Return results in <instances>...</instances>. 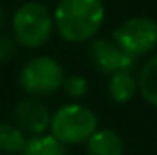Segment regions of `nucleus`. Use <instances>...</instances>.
Listing matches in <instances>:
<instances>
[{
	"label": "nucleus",
	"instance_id": "nucleus-1",
	"mask_svg": "<svg viewBox=\"0 0 157 155\" xmlns=\"http://www.w3.org/2000/svg\"><path fill=\"white\" fill-rule=\"evenodd\" d=\"M53 28L70 44L95 39L101 31L106 9L102 0H59L53 9Z\"/></svg>",
	"mask_w": 157,
	"mask_h": 155
},
{
	"label": "nucleus",
	"instance_id": "nucleus-4",
	"mask_svg": "<svg viewBox=\"0 0 157 155\" xmlns=\"http://www.w3.org/2000/svg\"><path fill=\"white\" fill-rule=\"evenodd\" d=\"M64 77V68L57 59L49 55H37L22 66L18 73V86L29 97L39 99L57 93L62 88Z\"/></svg>",
	"mask_w": 157,
	"mask_h": 155
},
{
	"label": "nucleus",
	"instance_id": "nucleus-6",
	"mask_svg": "<svg viewBox=\"0 0 157 155\" xmlns=\"http://www.w3.org/2000/svg\"><path fill=\"white\" fill-rule=\"evenodd\" d=\"M90 59L93 66L104 75H113L119 71H133L137 64V59L130 57L112 39L104 37H95L90 40Z\"/></svg>",
	"mask_w": 157,
	"mask_h": 155
},
{
	"label": "nucleus",
	"instance_id": "nucleus-5",
	"mask_svg": "<svg viewBox=\"0 0 157 155\" xmlns=\"http://www.w3.org/2000/svg\"><path fill=\"white\" fill-rule=\"evenodd\" d=\"M110 39L133 59L157 49V22L150 17H132L119 24Z\"/></svg>",
	"mask_w": 157,
	"mask_h": 155
},
{
	"label": "nucleus",
	"instance_id": "nucleus-2",
	"mask_svg": "<svg viewBox=\"0 0 157 155\" xmlns=\"http://www.w3.org/2000/svg\"><path fill=\"white\" fill-rule=\"evenodd\" d=\"M53 29L49 7L37 0L20 4L11 17V37L17 46L26 49H39L48 44Z\"/></svg>",
	"mask_w": 157,
	"mask_h": 155
},
{
	"label": "nucleus",
	"instance_id": "nucleus-12",
	"mask_svg": "<svg viewBox=\"0 0 157 155\" xmlns=\"http://www.w3.org/2000/svg\"><path fill=\"white\" fill-rule=\"evenodd\" d=\"M26 135L11 122H0V152L2 153H20L26 144Z\"/></svg>",
	"mask_w": 157,
	"mask_h": 155
},
{
	"label": "nucleus",
	"instance_id": "nucleus-3",
	"mask_svg": "<svg viewBox=\"0 0 157 155\" xmlns=\"http://www.w3.org/2000/svg\"><path fill=\"white\" fill-rule=\"evenodd\" d=\"M99 130L97 113L80 102H70L51 113L49 135L64 146L84 144Z\"/></svg>",
	"mask_w": 157,
	"mask_h": 155
},
{
	"label": "nucleus",
	"instance_id": "nucleus-11",
	"mask_svg": "<svg viewBox=\"0 0 157 155\" xmlns=\"http://www.w3.org/2000/svg\"><path fill=\"white\" fill-rule=\"evenodd\" d=\"M20 155H68V150L53 135L42 133L35 137H28Z\"/></svg>",
	"mask_w": 157,
	"mask_h": 155
},
{
	"label": "nucleus",
	"instance_id": "nucleus-14",
	"mask_svg": "<svg viewBox=\"0 0 157 155\" xmlns=\"http://www.w3.org/2000/svg\"><path fill=\"white\" fill-rule=\"evenodd\" d=\"M17 42L13 40L11 35H0V62L9 60L17 53Z\"/></svg>",
	"mask_w": 157,
	"mask_h": 155
},
{
	"label": "nucleus",
	"instance_id": "nucleus-9",
	"mask_svg": "<svg viewBox=\"0 0 157 155\" xmlns=\"http://www.w3.org/2000/svg\"><path fill=\"white\" fill-rule=\"evenodd\" d=\"M108 95L117 104H126L133 100L137 97V77L133 75V71H119L110 75Z\"/></svg>",
	"mask_w": 157,
	"mask_h": 155
},
{
	"label": "nucleus",
	"instance_id": "nucleus-15",
	"mask_svg": "<svg viewBox=\"0 0 157 155\" xmlns=\"http://www.w3.org/2000/svg\"><path fill=\"white\" fill-rule=\"evenodd\" d=\"M4 22H6V11H4V7L0 6V28L4 26Z\"/></svg>",
	"mask_w": 157,
	"mask_h": 155
},
{
	"label": "nucleus",
	"instance_id": "nucleus-10",
	"mask_svg": "<svg viewBox=\"0 0 157 155\" xmlns=\"http://www.w3.org/2000/svg\"><path fill=\"white\" fill-rule=\"evenodd\" d=\"M137 95L143 97L144 102L157 108V55L150 57L137 75Z\"/></svg>",
	"mask_w": 157,
	"mask_h": 155
},
{
	"label": "nucleus",
	"instance_id": "nucleus-7",
	"mask_svg": "<svg viewBox=\"0 0 157 155\" xmlns=\"http://www.w3.org/2000/svg\"><path fill=\"white\" fill-rule=\"evenodd\" d=\"M51 112L37 97H26L15 106V126L24 135L35 137L49 131Z\"/></svg>",
	"mask_w": 157,
	"mask_h": 155
},
{
	"label": "nucleus",
	"instance_id": "nucleus-13",
	"mask_svg": "<svg viewBox=\"0 0 157 155\" xmlns=\"http://www.w3.org/2000/svg\"><path fill=\"white\" fill-rule=\"evenodd\" d=\"M60 89H64V93H66L71 100H80V99L86 97L90 86H88L86 77L73 73V75H66V77H64V82H62V88H60Z\"/></svg>",
	"mask_w": 157,
	"mask_h": 155
},
{
	"label": "nucleus",
	"instance_id": "nucleus-8",
	"mask_svg": "<svg viewBox=\"0 0 157 155\" xmlns=\"http://www.w3.org/2000/svg\"><path fill=\"white\" fill-rule=\"evenodd\" d=\"M88 155H124V139L115 130L102 128L97 130L86 142Z\"/></svg>",
	"mask_w": 157,
	"mask_h": 155
}]
</instances>
